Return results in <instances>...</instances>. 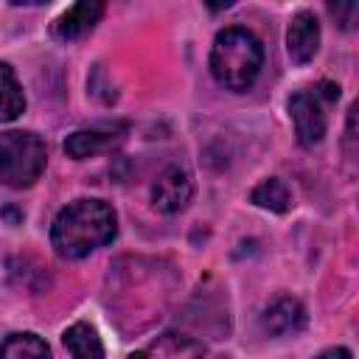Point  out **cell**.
Masks as SVG:
<instances>
[{
    "label": "cell",
    "instance_id": "cell-1",
    "mask_svg": "<svg viewBox=\"0 0 359 359\" xmlns=\"http://www.w3.org/2000/svg\"><path fill=\"white\" fill-rule=\"evenodd\" d=\"M115 213L101 199H76L59 210L50 227V244L62 258H84L115 238Z\"/></svg>",
    "mask_w": 359,
    "mask_h": 359
},
{
    "label": "cell",
    "instance_id": "cell-2",
    "mask_svg": "<svg viewBox=\"0 0 359 359\" xmlns=\"http://www.w3.org/2000/svg\"><path fill=\"white\" fill-rule=\"evenodd\" d=\"M264 65V48L247 28H224L210 48V73L227 90H247Z\"/></svg>",
    "mask_w": 359,
    "mask_h": 359
},
{
    "label": "cell",
    "instance_id": "cell-3",
    "mask_svg": "<svg viewBox=\"0 0 359 359\" xmlns=\"http://www.w3.org/2000/svg\"><path fill=\"white\" fill-rule=\"evenodd\" d=\"M45 143L34 132H0V180L11 188H28L45 171Z\"/></svg>",
    "mask_w": 359,
    "mask_h": 359
},
{
    "label": "cell",
    "instance_id": "cell-4",
    "mask_svg": "<svg viewBox=\"0 0 359 359\" xmlns=\"http://www.w3.org/2000/svg\"><path fill=\"white\" fill-rule=\"evenodd\" d=\"M289 115L294 123V135L300 146H314L325 135V112L323 98L314 90H300L289 98Z\"/></svg>",
    "mask_w": 359,
    "mask_h": 359
},
{
    "label": "cell",
    "instance_id": "cell-5",
    "mask_svg": "<svg viewBox=\"0 0 359 359\" xmlns=\"http://www.w3.org/2000/svg\"><path fill=\"white\" fill-rule=\"evenodd\" d=\"M191 196H194L191 174L180 165H168L151 185V202L163 213H180L182 208H188Z\"/></svg>",
    "mask_w": 359,
    "mask_h": 359
},
{
    "label": "cell",
    "instance_id": "cell-6",
    "mask_svg": "<svg viewBox=\"0 0 359 359\" xmlns=\"http://www.w3.org/2000/svg\"><path fill=\"white\" fill-rule=\"evenodd\" d=\"M320 48V22L311 11H297L286 31V50L294 65H306L314 59Z\"/></svg>",
    "mask_w": 359,
    "mask_h": 359
},
{
    "label": "cell",
    "instance_id": "cell-7",
    "mask_svg": "<svg viewBox=\"0 0 359 359\" xmlns=\"http://www.w3.org/2000/svg\"><path fill=\"white\" fill-rule=\"evenodd\" d=\"M104 14V3L98 0H84V3H76L70 6L56 22H53V36L62 39V42H70V39H79L84 34H90L95 28V22L101 20Z\"/></svg>",
    "mask_w": 359,
    "mask_h": 359
},
{
    "label": "cell",
    "instance_id": "cell-8",
    "mask_svg": "<svg viewBox=\"0 0 359 359\" xmlns=\"http://www.w3.org/2000/svg\"><path fill=\"white\" fill-rule=\"evenodd\" d=\"M261 325H264V331L272 334V337L297 334V331H303V325H306V309H303L294 297H280V300H275V303L264 311Z\"/></svg>",
    "mask_w": 359,
    "mask_h": 359
},
{
    "label": "cell",
    "instance_id": "cell-9",
    "mask_svg": "<svg viewBox=\"0 0 359 359\" xmlns=\"http://www.w3.org/2000/svg\"><path fill=\"white\" fill-rule=\"evenodd\" d=\"M121 140H123V135H118L115 129H79L65 140V151L73 160H87V157H95V154L112 149Z\"/></svg>",
    "mask_w": 359,
    "mask_h": 359
},
{
    "label": "cell",
    "instance_id": "cell-10",
    "mask_svg": "<svg viewBox=\"0 0 359 359\" xmlns=\"http://www.w3.org/2000/svg\"><path fill=\"white\" fill-rule=\"evenodd\" d=\"M205 353V348L188 337L180 334H163L157 342H151L149 348L126 356V359H199Z\"/></svg>",
    "mask_w": 359,
    "mask_h": 359
},
{
    "label": "cell",
    "instance_id": "cell-11",
    "mask_svg": "<svg viewBox=\"0 0 359 359\" xmlns=\"http://www.w3.org/2000/svg\"><path fill=\"white\" fill-rule=\"evenodd\" d=\"M65 348L70 353V359H104V345L101 337L93 325L87 323H73L65 331Z\"/></svg>",
    "mask_w": 359,
    "mask_h": 359
},
{
    "label": "cell",
    "instance_id": "cell-12",
    "mask_svg": "<svg viewBox=\"0 0 359 359\" xmlns=\"http://www.w3.org/2000/svg\"><path fill=\"white\" fill-rule=\"evenodd\" d=\"M0 359H53L50 348L36 334H11L0 342Z\"/></svg>",
    "mask_w": 359,
    "mask_h": 359
},
{
    "label": "cell",
    "instance_id": "cell-13",
    "mask_svg": "<svg viewBox=\"0 0 359 359\" xmlns=\"http://www.w3.org/2000/svg\"><path fill=\"white\" fill-rule=\"evenodd\" d=\"M25 109V95L22 87L14 76V70L0 62V121H14Z\"/></svg>",
    "mask_w": 359,
    "mask_h": 359
},
{
    "label": "cell",
    "instance_id": "cell-14",
    "mask_svg": "<svg viewBox=\"0 0 359 359\" xmlns=\"http://www.w3.org/2000/svg\"><path fill=\"white\" fill-rule=\"evenodd\" d=\"M250 199H252L258 208H266V210H272V213H286L289 205H292V194H289L286 182L278 180V177H269V180H264L261 185H255L252 194H250Z\"/></svg>",
    "mask_w": 359,
    "mask_h": 359
},
{
    "label": "cell",
    "instance_id": "cell-15",
    "mask_svg": "<svg viewBox=\"0 0 359 359\" xmlns=\"http://www.w3.org/2000/svg\"><path fill=\"white\" fill-rule=\"evenodd\" d=\"M314 359H353V356H351L348 348H328V351H323V353L314 356Z\"/></svg>",
    "mask_w": 359,
    "mask_h": 359
}]
</instances>
